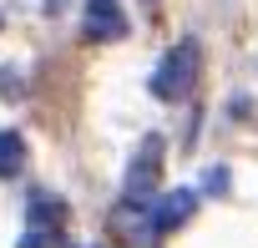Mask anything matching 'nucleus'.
Instances as JSON below:
<instances>
[{"label":"nucleus","instance_id":"nucleus-9","mask_svg":"<svg viewBox=\"0 0 258 248\" xmlns=\"http://www.w3.org/2000/svg\"><path fill=\"white\" fill-rule=\"evenodd\" d=\"M203 188H208V193H223V188H228V172H223V167H208V172H203Z\"/></svg>","mask_w":258,"mask_h":248},{"label":"nucleus","instance_id":"nucleus-10","mask_svg":"<svg viewBox=\"0 0 258 248\" xmlns=\"http://www.w3.org/2000/svg\"><path fill=\"white\" fill-rule=\"evenodd\" d=\"M41 6H46V11H61V6H71V0H41Z\"/></svg>","mask_w":258,"mask_h":248},{"label":"nucleus","instance_id":"nucleus-5","mask_svg":"<svg viewBox=\"0 0 258 248\" xmlns=\"http://www.w3.org/2000/svg\"><path fill=\"white\" fill-rule=\"evenodd\" d=\"M56 223H61V198H51V193H31V228L56 233Z\"/></svg>","mask_w":258,"mask_h":248},{"label":"nucleus","instance_id":"nucleus-6","mask_svg":"<svg viewBox=\"0 0 258 248\" xmlns=\"http://www.w3.org/2000/svg\"><path fill=\"white\" fill-rule=\"evenodd\" d=\"M26 167V142L16 132H0V177H16Z\"/></svg>","mask_w":258,"mask_h":248},{"label":"nucleus","instance_id":"nucleus-1","mask_svg":"<svg viewBox=\"0 0 258 248\" xmlns=\"http://www.w3.org/2000/svg\"><path fill=\"white\" fill-rule=\"evenodd\" d=\"M198 76H203V46H198L192 36H182V41L162 56V66L152 71V96H157V101H187L192 86H198Z\"/></svg>","mask_w":258,"mask_h":248},{"label":"nucleus","instance_id":"nucleus-8","mask_svg":"<svg viewBox=\"0 0 258 248\" xmlns=\"http://www.w3.org/2000/svg\"><path fill=\"white\" fill-rule=\"evenodd\" d=\"M0 96H21V71H0Z\"/></svg>","mask_w":258,"mask_h":248},{"label":"nucleus","instance_id":"nucleus-2","mask_svg":"<svg viewBox=\"0 0 258 248\" xmlns=\"http://www.w3.org/2000/svg\"><path fill=\"white\" fill-rule=\"evenodd\" d=\"M157 172H162V137H142L137 157L126 162V198L142 203V198L157 188Z\"/></svg>","mask_w":258,"mask_h":248},{"label":"nucleus","instance_id":"nucleus-4","mask_svg":"<svg viewBox=\"0 0 258 248\" xmlns=\"http://www.w3.org/2000/svg\"><path fill=\"white\" fill-rule=\"evenodd\" d=\"M81 31H86L91 41H121V36H126V16H121L116 0H86Z\"/></svg>","mask_w":258,"mask_h":248},{"label":"nucleus","instance_id":"nucleus-7","mask_svg":"<svg viewBox=\"0 0 258 248\" xmlns=\"http://www.w3.org/2000/svg\"><path fill=\"white\" fill-rule=\"evenodd\" d=\"M16 248H66V243H61V233H46V228H26Z\"/></svg>","mask_w":258,"mask_h":248},{"label":"nucleus","instance_id":"nucleus-3","mask_svg":"<svg viewBox=\"0 0 258 248\" xmlns=\"http://www.w3.org/2000/svg\"><path fill=\"white\" fill-rule=\"evenodd\" d=\"M192 208H198V193H192V188H172V193L157 198V208L147 213V233H172V228H182V223L192 218Z\"/></svg>","mask_w":258,"mask_h":248}]
</instances>
